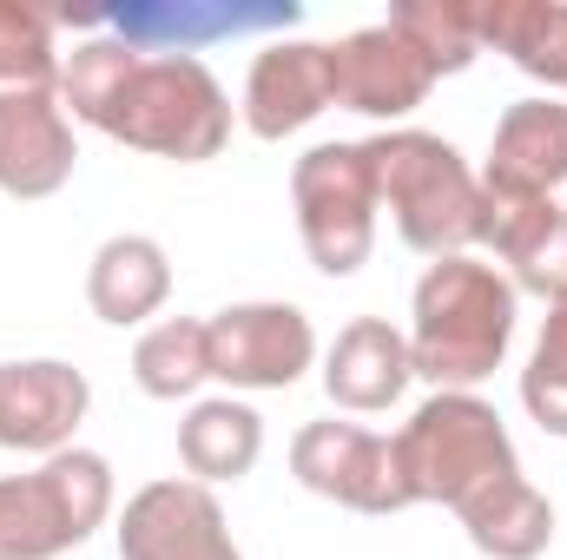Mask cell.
<instances>
[{
	"label": "cell",
	"instance_id": "obj_1",
	"mask_svg": "<svg viewBox=\"0 0 567 560\" xmlns=\"http://www.w3.org/2000/svg\"><path fill=\"white\" fill-rule=\"evenodd\" d=\"M515 323H522V290L502 278V265L468 258H435L416 297H410V363L435 390H475L488 383L508 350H515Z\"/></svg>",
	"mask_w": 567,
	"mask_h": 560
},
{
	"label": "cell",
	"instance_id": "obj_2",
	"mask_svg": "<svg viewBox=\"0 0 567 560\" xmlns=\"http://www.w3.org/2000/svg\"><path fill=\"white\" fill-rule=\"evenodd\" d=\"M370 172H377V205L390 211L396 238L416 258H468L482 245L488 225V198H482V172L423 126H390L377 139H363Z\"/></svg>",
	"mask_w": 567,
	"mask_h": 560
},
{
	"label": "cell",
	"instance_id": "obj_3",
	"mask_svg": "<svg viewBox=\"0 0 567 560\" xmlns=\"http://www.w3.org/2000/svg\"><path fill=\"white\" fill-rule=\"evenodd\" d=\"M390 455H396V481H403L410 508L435 501L449 515H462L468 501H482L488 488L522 475L508 422L475 390H435L429 403H416L410 422L390 435Z\"/></svg>",
	"mask_w": 567,
	"mask_h": 560
},
{
	"label": "cell",
	"instance_id": "obj_4",
	"mask_svg": "<svg viewBox=\"0 0 567 560\" xmlns=\"http://www.w3.org/2000/svg\"><path fill=\"white\" fill-rule=\"evenodd\" d=\"M93 133L172 165H205L231 145V93L192 53H140L100 106Z\"/></svg>",
	"mask_w": 567,
	"mask_h": 560
},
{
	"label": "cell",
	"instance_id": "obj_5",
	"mask_svg": "<svg viewBox=\"0 0 567 560\" xmlns=\"http://www.w3.org/2000/svg\"><path fill=\"white\" fill-rule=\"evenodd\" d=\"M113 521V462L60 448L33 475H0V560H60Z\"/></svg>",
	"mask_w": 567,
	"mask_h": 560
},
{
	"label": "cell",
	"instance_id": "obj_6",
	"mask_svg": "<svg viewBox=\"0 0 567 560\" xmlns=\"http://www.w3.org/2000/svg\"><path fill=\"white\" fill-rule=\"evenodd\" d=\"M290 211L323 278H357L377 251V172L363 139H323L290 165Z\"/></svg>",
	"mask_w": 567,
	"mask_h": 560
},
{
	"label": "cell",
	"instance_id": "obj_7",
	"mask_svg": "<svg viewBox=\"0 0 567 560\" xmlns=\"http://www.w3.org/2000/svg\"><path fill=\"white\" fill-rule=\"evenodd\" d=\"M205 356L212 383L231 396H265V390H297L317 370V330L297 303H225L205 317Z\"/></svg>",
	"mask_w": 567,
	"mask_h": 560
},
{
	"label": "cell",
	"instance_id": "obj_8",
	"mask_svg": "<svg viewBox=\"0 0 567 560\" xmlns=\"http://www.w3.org/2000/svg\"><path fill=\"white\" fill-rule=\"evenodd\" d=\"M290 475L317 501H337L350 515H403L410 508V495L396 481L390 435H377L363 422H303L290 435Z\"/></svg>",
	"mask_w": 567,
	"mask_h": 560
},
{
	"label": "cell",
	"instance_id": "obj_9",
	"mask_svg": "<svg viewBox=\"0 0 567 560\" xmlns=\"http://www.w3.org/2000/svg\"><path fill=\"white\" fill-rule=\"evenodd\" d=\"M120 560H245L218 495L192 475L145 481L120 508Z\"/></svg>",
	"mask_w": 567,
	"mask_h": 560
},
{
	"label": "cell",
	"instance_id": "obj_10",
	"mask_svg": "<svg viewBox=\"0 0 567 560\" xmlns=\"http://www.w3.org/2000/svg\"><path fill=\"white\" fill-rule=\"evenodd\" d=\"M323 60H330V106L363 113V120H383V133L403 126V120L429 100V86H435V73L416 60V46H410L390 20L330 40Z\"/></svg>",
	"mask_w": 567,
	"mask_h": 560
},
{
	"label": "cell",
	"instance_id": "obj_11",
	"mask_svg": "<svg viewBox=\"0 0 567 560\" xmlns=\"http://www.w3.org/2000/svg\"><path fill=\"white\" fill-rule=\"evenodd\" d=\"M86 409H93L86 370H73V363H60V356L0 363V448L47 462V455L73 448Z\"/></svg>",
	"mask_w": 567,
	"mask_h": 560
},
{
	"label": "cell",
	"instance_id": "obj_12",
	"mask_svg": "<svg viewBox=\"0 0 567 560\" xmlns=\"http://www.w3.org/2000/svg\"><path fill=\"white\" fill-rule=\"evenodd\" d=\"M80 139L60 106V86H13L0 93V191L7 198H53L73 185Z\"/></svg>",
	"mask_w": 567,
	"mask_h": 560
},
{
	"label": "cell",
	"instance_id": "obj_13",
	"mask_svg": "<svg viewBox=\"0 0 567 560\" xmlns=\"http://www.w3.org/2000/svg\"><path fill=\"white\" fill-rule=\"evenodd\" d=\"M330 113V60H323V40H271L251 53V73H245V100H238V120L245 133L265 145L303 133L310 120Z\"/></svg>",
	"mask_w": 567,
	"mask_h": 560
},
{
	"label": "cell",
	"instance_id": "obj_14",
	"mask_svg": "<svg viewBox=\"0 0 567 560\" xmlns=\"http://www.w3.org/2000/svg\"><path fill=\"white\" fill-rule=\"evenodd\" d=\"M416 383L410 336L390 317H350L323 350V396L343 416H383Z\"/></svg>",
	"mask_w": 567,
	"mask_h": 560
},
{
	"label": "cell",
	"instance_id": "obj_15",
	"mask_svg": "<svg viewBox=\"0 0 567 560\" xmlns=\"http://www.w3.org/2000/svg\"><path fill=\"white\" fill-rule=\"evenodd\" d=\"M567 185V100H515L495 120L482 158V191L502 198H555Z\"/></svg>",
	"mask_w": 567,
	"mask_h": 560
},
{
	"label": "cell",
	"instance_id": "obj_16",
	"mask_svg": "<svg viewBox=\"0 0 567 560\" xmlns=\"http://www.w3.org/2000/svg\"><path fill=\"white\" fill-rule=\"evenodd\" d=\"M482 198H488L482 245L502 258V278L522 297H542V303L567 297V205L561 198H502V191H482Z\"/></svg>",
	"mask_w": 567,
	"mask_h": 560
},
{
	"label": "cell",
	"instance_id": "obj_17",
	"mask_svg": "<svg viewBox=\"0 0 567 560\" xmlns=\"http://www.w3.org/2000/svg\"><path fill=\"white\" fill-rule=\"evenodd\" d=\"M165 297H172V258H165L158 238L120 231V238H106L93 251V265H86V303H93L100 323L133 330V323L165 310Z\"/></svg>",
	"mask_w": 567,
	"mask_h": 560
},
{
	"label": "cell",
	"instance_id": "obj_18",
	"mask_svg": "<svg viewBox=\"0 0 567 560\" xmlns=\"http://www.w3.org/2000/svg\"><path fill=\"white\" fill-rule=\"evenodd\" d=\"M482 53H508L515 73L567 93V0H475Z\"/></svg>",
	"mask_w": 567,
	"mask_h": 560
},
{
	"label": "cell",
	"instance_id": "obj_19",
	"mask_svg": "<svg viewBox=\"0 0 567 560\" xmlns=\"http://www.w3.org/2000/svg\"><path fill=\"white\" fill-rule=\"evenodd\" d=\"M265 455V416L245 396H198L178 422V462L192 481H245Z\"/></svg>",
	"mask_w": 567,
	"mask_h": 560
},
{
	"label": "cell",
	"instance_id": "obj_20",
	"mask_svg": "<svg viewBox=\"0 0 567 560\" xmlns=\"http://www.w3.org/2000/svg\"><path fill=\"white\" fill-rule=\"evenodd\" d=\"M290 20H297V7H251V13H238V7L178 0V7H126V13H113V33L126 46H140V53H192L198 60L205 40H225V33H245V27H290Z\"/></svg>",
	"mask_w": 567,
	"mask_h": 560
},
{
	"label": "cell",
	"instance_id": "obj_21",
	"mask_svg": "<svg viewBox=\"0 0 567 560\" xmlns=\"http://www.w3.org/2000/svg\"><path fill=\"white\" fill-rule=\"evenodd\" d=\"M455 521H462L468 548L488 554V560H542L548 554V541H555V501H548L528 475L488 488V495L468 501Z\"/></svg>",
	"mask_w": 567,
	"mask_h": 560
},
{
	"label": "cell",
	"instance_id": "obj_22",
	"mask_svg": "<svg viewBox=\"0 0 567 560\" xmlns=\"http://www.w3.org/2000/svg\"><path fill=\"white\" fill-rule=\"evenodd\" d=\"M133 383L152 403H192L212 383V356H205V323L198 317H165L133 343Z\"/></svg>",
	"mask_w": 567,
	"mask_h": 560
},
{
	"label": "cell",
	"instance_id": "obj_23",
	"mask_svg": "<svg viewBox=\"0 0 567 560\" xmlns=\"http://www.w3.org/2000/svg\"><path fill=\"white\" fill-rule=\"evenodd\" d=\"M390 27L416 46L435 80L449 73H468L482 60V27H475V0H403L390 7Z\"/></svg>",
	"mask_w": 567,
	"mask_h": 560
},
{
	"label": "cell",
	"instance_id": "obj_24",
	"mask_svg": "<svg viewBox=\"0 0 567 560\" xmlns=\"http://www.w3.org/2000/svg\"><path fill=\"white\" fill-rule=\"evenodd\" d=\"M522 409L542 435L567 442V297L548 303V317L535 330V350L522 370Z\"/></svg>",
	"mask_w": 567,
	"mask_h": 560
},
{
	"label": "cell",
	"instance_id": "obj_25",
	"mask_svg": "<svg viewBox=\"0 0 567 560\" xmlns=\"http://www.w3.org/2000/svg\"><path fill=\"white\" fill-rule=\"evenodd\" d=\"M53 13L27 0H0V93L13 86H60V46H53Z\"/></svg>",
	"mask_w": 567,
	"mask_h": 560
}]
</instances>
